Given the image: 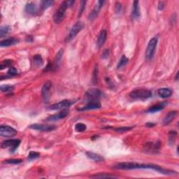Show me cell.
<instances>
[{
  "instance_id": "cell-20",
  "label": "cell",
  "mask_w": 179,
  "mask_h": 179,
  "mask_svg": "<svg viewBox=\"0 0 179 179\" xmlns=\"http://www.w3.org/2000/svg\"><path fill=\"white\" fill-rule=\"evenodd\" d=\"M166 104H167V102L159 103V104L152 106L150 108H148V110L146 112L147 113H155V112L162 110V109L166 107Z\"/></svg>"
},
{
  "instance_id": "cell-39",
  "label": "cell",
  "mask_w": 179,
  "mask_h": 179,
  "mask_svg": "<svg viewBox=\"0 0 179 179\" xmlns=\"http://www.w3.org/2000/svg\"><path fill=\"white\" fill-rule=\"evenodd\" d=\"M108 53H109L108 50H105L104 53H103V55H102L103 58H104V57H105V58H106V57H107L108 56Z\"/></svg>"
},
{
  "instance_id": "cell-19",
  "label": "cell",
  "mask_w": 179,
  "mask_h": 179,
  "mask_svg": "<svg viewBox=\"0 0 179 179\" xmlns=\"http://www.w3.org/2000/svg\"><path fill=\"white\" fill-rule=\"evenodd\" d=\"M104 3V1H98L97 2V5L96 6V7L94 8V10L91 12V13L89 15V19L92 20L95 19V18L97 16V15L99 13V11L100 10V8L102 7L103 4Z\"/></svg>"
},
{
  "instance_id": "cell-7",
  "label": "cell",
  "mask_w": 179,
  "mask_h": 179,
  "mask_svg": "<svg viewBox=\"0 0 179 179\" xmlns=\"http://www.w3.org/2000/svg\"><path fill=\"white\" fill-rule=\"evenodd\" d=\"M17 134V131L13 127L8 125L0 126V135L3 137H13Z\"/></svg>"
},
{
  "instance_id": "cell-11",
  "label": "cell",
  "mask_w": 179,
  "mask_h": 179,
  "mask_svg": "<svg viewBox=\"0 0 179 179\" xmlns=\"http://www.w3.org/2000/svg\"><path fill=\"white\" fill-rule=\"evenodd\" d=\"M69 113V109L64 108V109H62V111H60L59 113H57V114H54L53 115V116L48 117L46 119V120L47 121H55V120H58L60 119H63V118H65L67 116Z\"/></svg>"
},
{
  "instance_id": "cell-27",
  "label": "cell",
  "mask_w": 179,
  "mask_h": 179,
  "mask_svg": "<svg viewBox=\"0 0 179 179\" xmlns=\"http://www.w3.org/2000/svg\"><path fill=\"white\" fill-rule=\"evenodd\" d=\"M128 62H129V59L127 58L125 55H123L122 57H121V58L120 59L119 62H118L117 68L120 69V68L123 67V66H125L127 65Z\"/></svg>"
},
{
  "instance_id": "cell-34",
  "label": "cell",
  "mask_w": 179,
  "mask_h": 179,
  "mask_svg": "<svg viewBox=\"0 0 179 179\" xmlns=\"http://www.w3.org/2000/svg\"><path fill=\"white\" fill-rule=\"evenodd\" d=\"M39 157H40V153L35 152V151H31V152L29 153L28 159L29 160H32L37 159Z\"/></svg>"
},
{
  "instance_id": "cell-10",
  "label": "cell",
  "mask_w": 179,
  "mask_h": 179,
  "mask_svg": "<svg viewBox=\"0 0 179 179\" xmlns=\"http://www.w3.org/2000/svg\"><path fill=\"white\" fill-rule=\"evenodd\" d=\"M29 128L41 132H50L55 129L57 127L55 125H45V124H33L29 126Z\"/></svg>"
},
{
  "instance_id": "cell-1",
  "label": "cell",
  "mask_w": 179,
  "mask_h": 179,
  "mask_svg": "<svg viewBox=\"0 0 179 179\" xmlns=\"http://www.w3.org/2000/svg\"><path fill=\"white\" fill-rule=\"evenodd\" d=\"M114 169H120V170H133V169H153V170L161 173L165 175H174L177 174V172L174 171L165 169L159 165H153V164H139L137 162H120L113 166Z\"/></svg>"
},
{
  "instance_id": "cell-16",
  "label": "cell",
  "mask_w": 179,
  "mask_h": 179,
  "mask_svg": "<svg viewBox=\"0 0 179 179\" xmlns=\"http://www.w3.org/2000/svg\"><path fill=\"white\" fill-rule=\"evenodd\" d=\"M141 16L140 8H139V2L134 1L133 2L132 6V18L134 20L138 19V18Z\"/></svg>"
},
{
  "instance_id": "cell-15",
  "label": "cell",
  "mask_w": 179,
  "mask_h": 179,
  "mask_svg": "<svg viewBox=\"0 0 179 179\" xmlns=\"http://www.w3.org/2000/svg\"><path fill=\"white\" fill-rule=\"evenodd\" d=\"M25 11L30 15H36L39 12V8L35 3L29 2L25 6Z\"/></svg>"
},
{
  "instance_id": "cell-31",
  "label": "cell",
  "mask_w": 179,
  "mask_h": 179,
  "mask_svg": "<svg viewBox=\"0 0 179 179\" xmlns=\"http://www.w3.org/2000/svg\"><path fill=\"white\" fill-rule=\"evenodd\" d=\"M23 162V160L20 159H9L3 162L4 164H10V165H18Z\"/></svg>"
},
{
  "instance_id": "cell-9",
  "label": "cell",
  "mask_w": 179,
  "mask_h": 179,
  "mask_svg": "<svg viewBox=\"0 0 179 179\" xmlns=\"http://www.w3.org/2000/svg\"><path fill=\"white\" fill-rule=\"evenodd\" d=\"M75 103V101H71V100H62V101L56 104H54L53 105L50 106V107L48 108L50 110H60V109H64L69 108L70 106L74 104Z\"/></svg>"
},
{
  "instance_id": "cell-6",
  "label": "cell",
  "mask_w": 179,
  "mask_h": 179,
  "mask_svg": "<svg viewBox=\"0 0 179 179\" xmlns=\"http://www.w3.org/2000/svg\"><path fill=\"white\" fill-rule=\"evenodd\" d=\"M102 92L99 89H90L86 92V99L88 102H99L101 98Z\"/></svg>"
},
{
  "instance_id": "cell-24",
  "label": "cell",
  "mask_w": 179,
  "mask_h": 179,
  "mask_svg": "<svg viewBox=\"0 0 179 179\" xmlns=\"http://www.w3.org/2000/svg\"><path fill=\"white\" fill-rule=\"evenodd\" d=\"M53 4V1L52 0H44L40 2V7L42 11H44L48 8L50 7Z\"/></svg>"
},
{
  "instance_id": "cell-41",
  "label": "cell",
  "mask_w": 179,
  "mask_h": 179,
  "mask_svg": "<svg viewBox=\"0 0 179 179\" xmlns=\"http://www.w3.org/2000/svg\"><path fill=\"white\" fill-rule=\"evenodd\" d=\"M178 72L177 73V74H176V80H178Z\"/></svg>"
},
{
  "instance_id": "cell-26",
  "label": "cell",
  "mask_w": 179,
  "mask_h": 179,
  "mask_svg": "<svg viewBox=\"0 0 179 179\" xmlns=\"http://www.w3.org/2000/svg\"><path fill=\"white\" fill-rule=\"evenodd\" d=\"M33 62H34V65L37 66V67L41 66L44 64L43 59H42L40 55H34V57H33Z\"/></svg>"
},
{
  "instance_id": "cell-13",
  "label": "cell",
  "mask_w": 179,
  "mask_h": 179,
  "mask_svg": "<svg viewBox=\"0 0 179 179\" xmlns=\"http://www.w3.org/2000/svg\"><path fill=\"white\" fill-rule=\"evenodd\" d=\"M107 38V31L106 29H102L101 32H99L98 35L97 40V45L98 48H100L103 46Z\"/></svg>"
},
{
  "instance_id": "cell-12",
  "label": "cell",
  "mask_w": 179,
  "mask_h": 179,
  "mask_svg": "<svg viewBox=\"0 0 179 179\" xmlns=\"http://www.w3.org/2000/svg\"><path fill=\"white\" fill-rule=\"evenodd\" d=\"M51 86H52L51 82L48 81L45 83H44L43 87H42L41 89L42 98H43L44 102L45 103H48V100H49V92H50V90L51 88Z\"/></svg>"
},
{
  "instance_id": "cell-14",
  "label": "cell",
  "mask_w": 179,
  "mask_h": 179,
  "mask_svg": "<svg viewBox=\"0 0 179 179\" xmlns=\"http://www.w3.org/2000/svg\"><path fill=\"white\" fill-rule=\"evenodd\" d=\"M102 105L99 102H90L83 108H78V111H86V110H92V109H97L101 108Z\"/></svg>"
},
{
  "instance_id": "cell-29",
  "label": "cell",
  "mask_w": 179,
  "mask_h": 179,
  "mask_svg": "<svg viewBox=\"0 0 179 179\" xmlns=\"http://www.w3.org/2000/svg\"><path fill=\"white\" fill-rule=\"evenodd\" d=\"M10 31V27L9 26H2L0 28V37L2 38L7 35Z\"/></svg>"
},
{
  "instance_id": "cell-28",
  "label": "cell",
  "mask_w": 179,
  "mask_h": 179,
  "mask_svg": "<svg viewBox=\"0 0 179 179\" xmlns=\"http://www.w3.org/2000/svg\"><path fill=\"white\" fill-rule=\"evenodd\" d=\"M86 128H87L86 125H85L84 123H78L75 125V130L77 132H83L84 131H86Z\"/></svg>"
},
{
  "instance_id": "cell-38",
  "label": "cell",
  "mask_w": 179,
  "mask_h": 179,
  "mask_svg": "<svg viewBox=\"0 0 179 179\" xmlns=\"http://www.w3.org/2000/svg\"><path fill=\"white\" fill-rule=\"evenodd\" d=\"M165 7V4L164 2H160L158 3V6H157V8H158L159 10H163Z\"/></svg>"
},
{
  "instance_id": "cell-33",
  "label": "cell",
  "mask_w": 179,
  "mask_h": 179,
  "mask_svg": "<svg viewBox=\"0 0 179 179\" xmlns=\"http://www.w3.org/2000/svg\"><path fill=\"white\" fill-rule=\"evenodd\" d=\"M17 74H18L17 69L15 67H13V66H11V67L9 68L8 71H7V76L8 77L15 76H16Z\"/></svg>"
},
{
  "instance_id": "cell-35",
  "label": "cell",
  "mask_w": 179,
  "mask_h": 179,
  "mask_svg": "<svg viewBox=\"0 0 179 179\" xmlns=\"http://www.w3.org/2000/svg\"><path fill=\"white\" fill-rule=\"evenodd\" d=\"M97 74H98V69H97V66H95V71H94L93 72V76H92L93 83H97Z\"/></svg>"
},
{
  "instance_id": "cell-37",
  "label": "cell",
  "mask_w": 179,
  "mask_h": 179,
  "mask_svg": "<svg viewBox=\"0 0 179 179\" xmlns=\"http://www.w3.org/2000/svg\"><path fill=\"white\" fill-rule=\"evenodd\" d=\"M86 1H81V6H80V9H79V13H78V17H80L81 16L82 13H83L85 7H86Z\"/></svg>"
},
{
  "instance_id": "cell-8",
  "label": "cell",
  "mask_w": 179,
  "mask_h": 179,
  "mask_svg": "<svg viewBox=\"0 0 179 179\" xmlns=\"http://www.w3.org/2000/svg\"><path fill=\"white\" fill-rule=\"evenodd\" d=\"M20 142L21 141L20 139H9V140H6L2 142V148H10L11 152H13V151L16 150L18 147L19 146Z\"/></svg>"
},
{
  "instance_id": "cell-36",
  "label": "cell",
  "mask_w": 179,
  "mask_h": 179,
  "mask_svg": "<svg viewBox=\"0 0 179 179\" xmlns=\"http://www.w3.org/2000/svg\"><path fill=\"white\" fill-rule=\"evenodd\" d=\"M132 129V127H119V128L115 129V130L118 132H125L127 131H129V130Z\"/></svg>"
},
{
  "instance_id": "cell-18",
  "label": "cell",
  "mask_w": 179,
  "mask_h": 179,
  "mask_svg": "<svg viewBox=\"0 0 179 179\" xmlns=\"http://www.w3.org/2000/svg\"><path fill=\"white\" fill-rule=\"evenodd\" d=\"M19 41L18 39L16 38H8L7 39H4V40H2L0 42V46L1 47H8L11 46V45H13L15 44H18Z\"/></svg>"
},
{
  "instance_id": "cell-22",
  "label": "cell",
  "mask_w": 179,
  "mask_h": 179,
  "mask_svg": "<svg viewBox=\"0 0 179 179\" xmlns=\"http://www.w3.org/2000/svg\"><path fill=\"white\" fill-rule=\"evenodd\" d=\"M176 115H177V111H176L169 112V113L166 115V117L165 118V119H164L163 120L164 125H169V123L172 122L173 120H174L175 117L176 116Z\"/></svg>"
},
{
  "instance_id": "cell-32",
  "label": "cell",
  "mask_w": 179,
  "mask_h": 179,
  "mask_svg": "<svg viewBox=\"0 0 179 179\" xmlns=\"http://www.w3.org/2000/svg\"><path fill=\"white\" fill-rule=\"evenodd\" d=\"M11 64H12V60H4V61L2 62L1 65H0V69L2 70V69H4L7 67H8V66H11Z\"/></svg>"
},
{
  "instance_id": "cell-30",
  "label": "cell",
  "mask_w": 179,
  "mask_h": 179,
  "mask_svg": "<svg viewBox=\"0 0 179 179\" xmlns=\"http://www.w3.org/2000/svg\"><path fill=\"white\" fill-rule=\"evenodd\" d=\"M0 89H1L2 92H11V91L14 89V87L12 86H9V85H3V86H1V87H0Z\"/></svg>"
},
{
  "instance_id": "cell-23",
  "label": "cell",
  "mask_w": 179,
  "mask_h": 179,
  "mask_svg": "<svg viewBox=\"0 0 179 179\" xmlns=\"http://www.w3.org/2000/svg\"><path fill=\"white\" fill-rule=\"evenodd\" d=\"M62 55H63V49H60L58 52H57L55 56V58L54 60V65H53L54 69L58 68L60 66V64H61L62 62Z\"/></svg>"
},
{
  "instance_id": "cell-5",
  "label": "cell",
  "mask_w": 179,
  "mask_h": 179,
  "mask_svg": "<svg viewBox=\"0 0 179 179\" xmlns=\"http://www.w3.org/2000/svg\"><path fill=\"white\" fill-rule=\"evenodd\" d=\"M84 27H85V24L83 22L78 21V22L76 23L75 25L72 27L70 32H69L67 37L66 39V41L69 42L71 41L72 39H74L76 36H77L78 33L84 28Z\"/></svg>"
},
{
  "instance_id": "cell-17",
  "label": "cell",
  "mask_w": 179,
  "mask_h": 179,
  "mask_svg": "<svg viewBox=\"0 0 179 179\" xmlns=\"http://www.w3.org/2000/svg\"><path fill=\"white\" fill-rule=\"evenodd\" d=\"M157 94L161 98H168L170 97L172 95V91L171 89L167 88V87H162V88H160L157 90Z\"/></svg>"
},
{
  "instance_id": "cell-40",
  "label": "cell",
  "mask_w": 179,
  "mask_h": 179,
  "mask_svg": "<svg viewBox=\"0 0 179 179\" xmlns=\"http://www.w3.org/2000/svg\"><path fill=\"white\" fill-rule=\"evenodd\" d=\"M155 125V124L153 123H147L146 124H145V126L148 127H154Z\"/></svg>"
},
{
  "instance_id": "cell-25",
  "label": "cell",
  "mask_w": 179,
  "mask_h": 179,
  "mask_svg": "<svg viewBox=\"0 0 179 179\" xmlns=\"http://www.w3.org/2000/svg\"><path fill=\"white\" fill-rule=\"evenodd\" d=\"M90 178H116L118 176L113 175H110L109 174H97L95 175L90 176Z\"/></svg>"
},
{
  "instance_id": "cell-3",
  "label": "cell",
  "mask_w": 179,
  "mask_h": 179,
  "mask_svg": "<svg viewBox=\"0 0 179 179\" xmlns=\"http://www.w3.org/2000/svg\"><path fill=\"white\" fill-rule=\"evenodd\" d=\"M69 8V6L67 4V1L63 2L59 8H57V10L55 12V13L53 15V21L56 24H60V23H62L64 18L65 16V13L66 10Z\"/></svg>"
},
{
  "instance_id": "cell-2",
  "label": "cell",
  "mask_w": 179,
  "mask_h": 179,
  "mask_svg": "<svg viewBox=\"0 0 179 179\" xmlns=\"http://www.w3.org/2000/svg\"><path fill=\"white\" fill-rule=\"evenodd\" d=\"M152 92L145 89H136L132 91L129 97L135 100H145L152 97Z\"/></svg>"
},
{
  "instance_id": "cell-4",
  "label": "cell",
  "mask_w": 179,
  "mask_h": 179,
  "mask_svg": "<svg viewBox=\"0 0 179 179\" xmlns=\"http://www.w3.org/2000/svg\"><path fill=\"white\" fill-rule=\"evenodd\" d=\"M157 43H158V38L157 36H154L148 42L146 50H145V57L148 60H152L155 53V49Z\"/></svg>"
},
{
  "instance_id": "cell-21",
  "label": "cell",
  "mask_w": 179,
  "mask_h": 179,
  "mask_svg": "<svg viewBox=\"0 0 179 179\" xmlns=\"http://www.w3.org/2000/svg\"><path fill=\"white\" fill-rule=\"evenodd\" d=\"M86 155L87 156L88 158L92 160L93 161L97 162H102L104 161V157L97 153H95L92 152H87Z\"/></svg>"
}]
</instances>
